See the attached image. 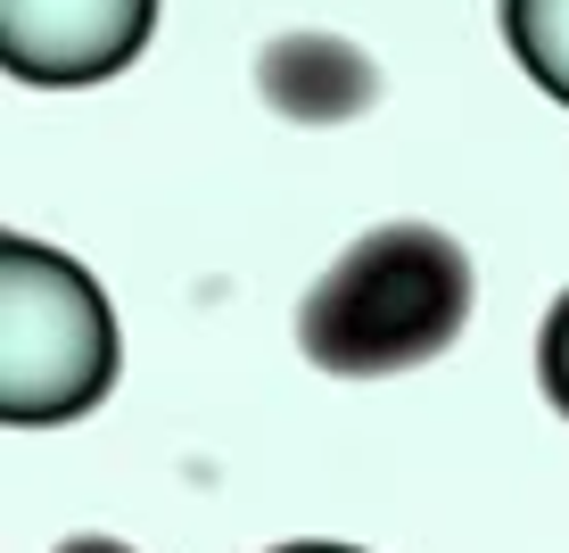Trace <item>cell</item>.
Segmentation results:
<instances>
[{"instance_id": "cell-1", "label": "cell", "mask_w": 569, "mask_h": 553, "mask_svg": "<svg viewBox=\"0 0 569 553\" xmlns=\"http://www.w3.org/2000/svg\"><path fill=\"white\" fill-rule=\"evenodd\" d=\"M470 323V256L438 224H371L298 306L306 364L339 381H388L446 355Z\"/></svg>"}, {"instance_id": "cell-2", "label": "cell", "mask_w": 569, "mask_h": 553, "mask_svg": "<svg viewBox=\"0 0 569 553\" xmlns=\"http://www.w3.org/2000/svg\"><path fill=\"white\" fill-rule=\"evenodd\" d=\"M116 381V314L74 256L0 240V413L17 429L74 422Z\"/></svg>"}, {"instance_id": "cell-3", "label": "cell", "mask_w": 569, "mask_h": 553, "mask_svg": "<svg viewBox=\"0 0 569 553\" xmlns=\"http://www.w3.org/2000/svg\"><path fill=\"white\" fill-rule=\"evenodd\" d=\"M157 26V0H0V58L17 83H108Z\"/></svg>"}, {"instance_id": "cell-4", "label": "cell", "mask_w": 569, "mask_h": 553, "mask_svg": "<svg viewBox=\"0 0 569 553\" xmlns=\"http://www.w3.org/2000/svg\"><path fill=\"white\" fill-rule=\"evenodd\" d=\"M257 91L289 125H347L380 100V67L339 33H281L257 50Z\"/></svg>"}, {"instance_id": "cell-5", "label": "cell", "mask_w": 569, "mask_h": 553, "mask_svg": "<svg viewBox=\"0 0 569 553\" xmlns=\"http://www.w3.org/2000/svg\"><path fill=\"white\" fill-rule=\"evenodd\" d=\"M503 42L569 108V0H503Z\"/></svg>"}, {"instance_id": "cell-6", "label": "cell", "mask_w": 569, "mask_h": 553, "mask_svg": "<svg viewBox=\"0 0 569 553\" xmlns=\"http://www.w3.org/2000/svg\"><path fill=\"white\" fill-rule=\"evenodd\" d=\"M537 388L553 397V413L569 422V289L553 298V314H545V330H537Z\"/></svg>"}, {"instance_id": "cell-7", "label": "cell", "mask_w": 569, "mask_h": 553, "mask_svg": "<svg viewBox=\"0 0 569 553\" xmlns=\"http://www.w3.org/2000/svg\"><path fill=\"white\" fill-rule=\"evenodd\" d=\"M58 553H132V545H116V537H74V545H58Z\"/></svg>"}, {"instance_id": "cell-8", "label": "cell", "mask_w": 569, "mask_h": 553, "mask_svg": "<svg viewBox=\"0 0 569 553\" xmlns=\"http://www.w3.org/2000/svg\"><path fill=\"white\" fill-rule=\"evenodd\" d=\"M281 553H356V545H281Z\"/></svg>"}]
</instances>
